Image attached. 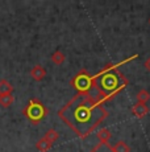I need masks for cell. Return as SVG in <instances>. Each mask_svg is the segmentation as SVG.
Returning <instances> with one entry per match:
<instances>
[{"label":"cell","mask_w":150,"mask_h":152,"mask_svg":"<svg viewBox=\"0 0 150 152\" xmlns=\"http://www.w3.org/2000/svg\"><path fill=\"white\" fill-rule=\"evenodd\" d=\"M9 90H12V87H11V85L7 81H0V95L8 94Z\"/></svg>","instance_id":"cell-2"},{"label":"cell","mask_w":150,"mask_h":152,"mask_svg":"<svg viewBox=\"0 0 150 152\" xmlns=\"http://www.w3.org/2000/svg\"><path fill=\"white\" fill-rule=\"evenodd\" d=\"M12 101H13V98H12V95H9V94L0 95V104H1V106H4V107L9 106V104L12 103Z\"/></svg>","instance_id":"cell-1"}]
</instances>
